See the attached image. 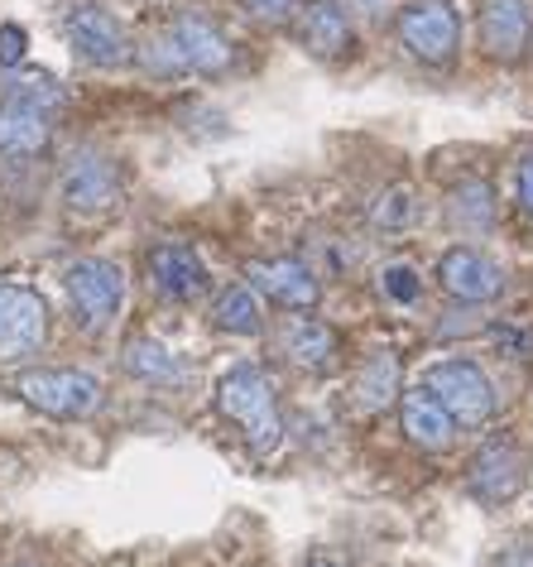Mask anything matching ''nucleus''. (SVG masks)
Returning a JSON list of instances; mask_svg holds the SVG:
<instances>
[{
  "mask_svg": "<svg viewBox=\"0 0 533 567\" xmlns=\"http://www.w3.org/2000/svg\"><path fill=\"white\" fill-rule=\"evenodd\" d=\"M221 414H227L231 423H241L245 437L260 452L279 447V433H284V423H279L274 385H270V375H264L260 365H236V371L221 380Z\"/></svg>",
  "mask_w": 533,
  "mask_h": 567,
  "instance_id": "f257e3e1",
  "label": "nucleus"
},
{
  "mask_svg": "<svg viewBox=\"0 0 533 567\" xmlns=\"http://www.w3.org/2000/svg\"><path fill=\"white\" fill-rule=\"evenodd\" d=\"M399 39L418 63L442 68L452 63V53L461 44V20L447 0H409L399 16Z\"/></svg>",
  "mask_w": 533,
  "mask_h": 567,
  "instance_id": "f03ea898",
  "label": "nucleus"
},
{
  "mask_svg": "<svg viewBox=\"0 0 533 567\" xmlns=\"http://www.w3.org/2000/svg\"><path fill=\"white\" fill-rule=\"evenodd\" d=\"M424 385L438 394L447 414H452L457 423H467V429H475V423H485L490 414H495V390H490V380H485V371L475 361H438V365H428Z\"/></svg>",
  "mask_w": 533,
  "mask_h": 567,
  "instance_id": "7ed1b4c3",
  "label": "nucleus"
},
{
  "mask_svg": "<svg viewBox=\"0 0 533 567\" xmlns=\"http://www.w3.org/2000/svg\"><path fill=\"white\" fill-rule=\"evenodd\" d=\"M20 394L49 419H92L102 409V385L87 371H30Z\"/></svg>",
  "mask_w": 533,
  "mask_h": 567,
  "instance_id": "20e7f679",
  "label": "nucleus"
},
{
  "mask_svg": "<svg viewBox=\"0 0 533 567\" xmlns=\"http://www.w3.org/2000/svg\"><path fill=\"white\" fill-rule=\"evenodd\" d=\"M63 284H67V299H73L77 318L87 322L92 332H102L125 303V275H121V265H111V260H77Z\"/></svg>",
  "mask_w": 533,
  "mask_h": 567,
  "instance_id": "39448f33",
  "label": "nucleus"
},
{
  "mask_svg": "<svg viewBox=\"0 0 533 567\" xmlns=\"http://www.w3.org/2000/svg\"><path fill=\"white\" fill-rule=\"evenodd\" d=\"M44 299L24 284H0V361H24L44 347Z\"/></svg>",
  "mask_w": 533,
  "mask_h": 567,
  "instance_id": "423d86ee",
  "label": "nucleus"
},
{
  "mask_svg": "<svg viewBox=\"0 0 533 567\" xmlns=\"http://www.w3.org/2000/svg\"><path fill=\"white\" fill-rule=\"evenodd\" d=\"M438 279H442V289L461 303H490V299L504 293V269L490 260V255L471 250V246L447 250L438 260Z\"/></svg>",
  "mask_w": 533,
  "mask_h": 567,
  "instance_id": "0eeeda50",
  "label": "nucleus"
},
{
  "mask_svg": "<svg viewBox=\"0 0 533 567\" xmlns=\"http://www.w3.org/2000/svg\"><path fill=\"white\" fill-rule=\"evenodd\" d=\"M67 34H73L82 59L96 63V68H121L130 59V39H125L121 20L102 6H77L73 16H67Z\"/></svg>",
  "mask_w": 533,
  "mask_h": 567,
  "instance_id": "6e6552de",
  "label": "nucleus"
},
{
  "mask_svg": "<svg viewBox=\"0 0 533 567\" xmlns=\"http://www.w3.org/2000/svg\"><path fill=\"white\" fill-rule=\"evenodd\" d=\"M168 39L178 44V53H184V63L192 68V73L217 78V73H227V68H231L227 34H221L207 16H198V10H178L174 24H168Z\"/></svg>",
  "mask_w": 533,
  "mask_h": 567,
  "instance_id": "1a4fd4ad",
  "label": "nucleus"
},
{
  "mask_svg": "<svg viewBox=\"0 0 533 567\" xmlns=\"http://www.w3.org/2000/svg\"><path fill=\"white\" fill-rule=\"evenodd\" d=\"M529 39H533L529 0H485V6H481V49L495 63L524 59Z\"/></svg>",
  "mask_w": 533,
  "mask_h": 567,
  "instance_id": "9d476101",
  "label": "nucleus"
},
{
  "mask_svg": "<svg viewBox=\"0 0 533 567\" xmlns=\"http://www.w3.org/2000/svg\"><path fill=\"white\" fill-rule=\"evenodd\" d=\"M250 284L264 293L270 303L279 308H293V313H307V308L317 303V279L313 269H307L303 260H250Z\"/></svg>",
  "mask_w": 533,
  "mask_h": 567,
  "instance_id": "9b49d317",
  "label": "nucleus"
},
{
  "mask_svg": "<svg viewBox=\"0 0 533 567\" xmlns=\"http://www.w3.org/2000/svg\"><path fill=\"white\" fill-rule=\"evenodd\" d=\"M519 486H524V457H519L514 443L495 437V443H485L481 452H475V462H471V491L481 495V501L504 505V501H514V495H519Z\"/></svg>",
  "mask_w": 533,
  "mask_h": 567,
  "instance_id": "f8f14e48",
  "label": "nucleus"
},
{
  "mask_svg": "<svg viewBox=\"0 0 533 567\" xmlns=\"http://www.w3.org/2000/svg\"><path fill=\"white\" fill-rule=\"evenodd\" d=\"M63 197L73 212H111L121 203V174L96 154H82L63 168Z\"/></svg>",
  "mask_w": 533,
  "mask_h": 567,
  "instance_id": "ddd939ff",
  "label": "nucleus"
},
{
  "mask_svg": "<svg viewBox=\"0 0 533 567\" xmlns=\"http://www.w3.org/2000/svg\"><path fill=\"white\" fill-rule=\"evenodd\" d=\"M149 275H154V289L168 293V299H178V303H188V299H198V293L207 289V265H202V255L192 250V246H159L149 255Z\"/></svg>",
  "mask_w": 533,
  "mask_h": 567,
  "instance_id": "4468645a",
  "label": "nucleus"
},
{
  "mask_svg": "<svg viewBox=\"0 0 533 567\" xmlns=\"http://www.w3.org/2000/svg\"><path fill=\"white\" fill-rule=\"evenodd\" d=\"M404 433H409V443H418V447L442 452V447H452V437H457V419L447 414L442 400L428 385H418L404 394Z\"/></svg>",
  "mask_w": 533,
  "mask_h": 567,
  "instance_id": "2eb2a0df",
  "label": "nucleus"
},
{
  "mask_svg": "<svg viewBox=\"0 0 533 567\" xmlns=\"http://www.w3.org/2000/svg\"><path fill=\"white\" fill-rule=\"evenodd\" d=\"M49 145V111H39L20 96H6L0 106V154L6 159H30Z\"/></svg>",
  "mask_w": 533,
  "mask_h": 567,
  "instance_id": "dca6fc26",
  "label": "nucleus"
},
{
  "mask_svg": "<svg viewBox=\"0 0 533 567\" xmlns=\"http://www.w3.org/2000/svg\"><path fill=\"white\" fill-rule=\"evenodd\" d=\"M303 49L317 53V59H342L351 49L346 10L332 6V0H313V6L303 10Z\"/></svg>",
  "mask_w": 533,
  "mask_h": 567,
  "instance_id": "f3484780",
  "label": "nucleus"
},
{
  "mask_svg": "<svg viewBox=\"0 0 533 567\" xmlns=\"http://www.w3.org/2000/svg\"><path fill=\"white\" fill-rule=\"evenodd\" d=\"M284 357L303 371H332L336 365V332L313 318H293L284 328Z\"/></svg>",
  "mask_w": 533,
  "mask_h": 567,
  "instance_id": "a211bd4d",
  "label": "nucleus"
},
{
  "mask_svg": "<svg viewBox=\"0 0 533 567\" xmlns=\"http://www.w3.org/2000/svg\"><path fill=\"white\" fill-rule=\"evenodd\" d=\"M395 394H399V361L389 351H380L356 375V409L360 414H380L385 404H395Z\"/></svg>",
  "mask_w": 533,
  "mask_h": 567,
  "instance_id": "6ab92c4d",
  "label": "nucleus"
},
{
  "mask_svg": "<svg viewBox=\"0 0 533 567\" xmlns=\"http://www.w3.org/2000/svg\"><path fill=\"white\" fill-rule=\"evenodd\" d=\"M125 371L139 375V380H149V385H184V380H188L184 365L168 357V347L149 342V337H135V342L125 347Z\"/></svg>",
  "mask_w": 533,
  "mask_h": 567,
  "instance_id": "aec40b11",
  "label": "nucleus"
},
{
  "mask_svg": "<svg viewBox=\"0 0 533 567\" xmlns=\"http://www.w3.org/2000/svg\"><path fill=\"white\" fill-rule=\"evenodd\" d=\"M212 322L221 332H236V337H255L264 322H260V299L245 289V284H236V289H227L217 299V308H212Z\"/></svg>",
  "mask_w": 533,
  "mask_h": 567,
  "instance_id": "412c9836",
  "label": "nucleus"
},
{
  "mask_svg": "<svg viewBox=\"0 0 533 567\" xmlns=\"http://www.w3.org/2000/svg\"><path fill=\"white\" fill-rule=\"evenodd\" d=\"M452 221L461 231H490V226H495V193H490V183H481V178L461 183L452 193Z\"/></svg>",
  "mask_w": 533,
  "mask_h": 567,
  "instance_id": "4be33fe9",
  "label": "nucleus"
},
{
  "mask_svg": "<svg viewBox=\"0 0 533 567\" xmlns=\"http://www.w3.org/2000/svg\"><path fill=\"white\" fill-rule=\"evenodd\" d=\"M414 217H418L414 188H389V193H380V203L370 207V221L380 226V231H404V226H414Z\"/></svg>",
  "mask_w": 533,
  "mask_h": 567,
  "instance_id": "5701e85b",
  "label": "nucleus"
},
{
  "mask_svg": "<svg viewBox=\"0 0 533 567\" xmlns=\"http://www.w3.org/2000/svg\"><path fill=\"white\" fill-rule=\"evenodd\" d=\"M139 68L154 78H174V73H188V63H184V53H178L174 39H145V49H139Z\"/></svg>",
  "mask_w": 533,
  "mask_h": 567,
  "instance_id": "b1692460",
  "label": "nucleus"
},
{
  "mask_svg": "<svg viewBox=\"0 0 533 567\" xmlns=\"http://www.w3.org/2000/svg\"><path fill=\"white\" fill-rule=\"evenodd\" d=\"M10 96H20V102H30L39 111H59L63 106V92H59V82L53 78H24L10 87Z\"/></svg>",
  "mask_w": 533,
  "mask_h": 567,
  "instance_id": "393cba45",
  "label": "nucleus"
},
{
  "mask_svg": "<svg viewBox=\"0 0 533 567\" xmlns=\"http://www.w3.org/2000/svg\"><path fill=\"white\" fill-rule=\"evenodd\" d=\"M385 293H389L395 303H414L418 293H424V284H418V275H414L409 265H389V269H385Z\"/></svg>",
  "mask_w": 533,
  "mask_h": 567,
  "instance_id": "a878e982",
  "label": "nucleus"
},
{
  "mask_svg": "<svg viewBox=\"0 0 533 567\" xmlns=\"http://www.w3.org/2000/svg\"><path fill=\"white\" fill-rule=\"evenodd\" d=\"M24 44H30V39H24L20 24H6V30H0V63L6 68L24 63Z\"/></svg>",
  "mask_w": 533,
  "mask_h": 567,
  "instance_id": "bb28decb",
  "label": "nucleus"
},
{
  "mask_svg": "<svg viewBox=\"0 0 533 567\" xmlns=\"http://www.w3.org/2000/svg\"><path fill=\"white\" fill-rule=\"evenodd\" d=\"M245 10L255 20H264V24H279V20H289L293 0H245Z\"/></svg>",
  "mask_w": 533,
  "mask_h": 567,
  "instance_id": "cd10ccee",
  "label": "nucleus"
},
{
  "mask_svg": "<svg viewBox=\"0 0 533 567\" xmlns=\"http://www.w3.org/2000/svg\"><path fill=\"white\" fill-rule=\"evenodd\" d=\"M490 567H533V544H514V548H504Z\"/></svg>",
  "mask_w": 533,
  "mask_h": 567,
  "instance_id": "c85d7f7f",
  "label": "nucleus"
},
{
  "mask_svg": "<svg viewBox=\"0 0 533 567\" xmlns=\"http://www.w3.org/2000/svg\"><path fill=\"white\" fill-rule=\"evenodd\" d=\"M514 188H519V203H524L533 212V154L524 164H519V174H514Z\"/></svg>",
  "mask_w": 533,
  "mask_h": 567,
  "instance_id": "c756f323",
  "label": "nucleus"
},
{
  "mask_svg": "<svg viewBox=\"0 0 533 567\" xmlns=\"http://www.w3.org/2000/svg\"><path fill=\"white\" fill-rule=\"evenodd\" d=\"M356 6H360V10H370V16H380V10H385V0H356Z\"/></svg>",
  "mask_w": 533,
  "mask_h": 567,
  "instance_id": "7c9ffc66",
  "label": "nucleus"
},
{
  "mask_svg": "<svg viewBox=\"0 0 533 567\" xmlns=\"http://www.w3.org/2000/svg\"><path fill=\"white\" fill-rule=\"evenodd\" d=\"M307 567H336V563H327V558H317V563H307Z\"/></svg>",
  "mask_w": 533,
  "mask_h": 567,
  "instance_id": "2f4dec72",
  "label": "nucleus"
}]
</instances>
